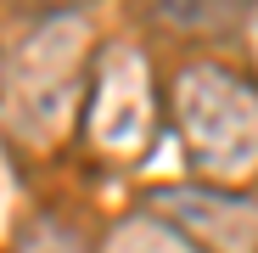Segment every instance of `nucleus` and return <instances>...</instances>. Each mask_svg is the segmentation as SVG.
Here are the masks:
<instances>
[{
	"label": "nucleus",
	"instance_id": "4",
	"mask_svg": "<svg viewBox=\"0 0 258 253\" xmlns=\"http://www.w3.org/2000/svg\"><path fill=\"white\" fill-rule=\"evenodd\" d=\"M135 51H107L90 68V135L107 152H135L146 141V79Z\"/></svg>",
	"mask_w": 258,
	"mask_h": 253
},
{
	"label": "nucleus",
	"instance_id": "7",
	"mask_svg": "<svg viewBox=\"0 0 258 253\" xmlns=\"http://www.w3.org/2000/svg\"><path fill=\"white\" fill-rule=\"evenodd\" d=\"M79 242H68L62 231H39V242H34V253H73Z\"/></svg>",
	"mask_w": 258,
	"mask_h": 253
},
{
	"label": "nucleus",
	"instance_id": "6",
	"mask_svg": "<svg viewBox=\"0 0 258 253\" xmlns=\"http://www.w3.org/2000/svg\"><path fill=\"white\" fill-rule=\"evenodd\" d=\"M107 253H202V247L185 242L163 214H135V220H123V225L112 231Z\"/></svg>",
	"mask_w": 258,
	"mask_h": 253
},
{
	"label": "nucleus",
	"instance_id": "1",
	"mask_svg": "<svg viewBox=\"0 0 258 253\" xmlns=\"http://www.w3.org/2000/svg\"><path fill=\"white\" fill-rule=\"evenodd\" d=\"M90 62H84V23L73 12L45 17L23 45L6 57L0 73V113L6 130L28 146H45L68 130L73 107L84 102Z\"/></svg>",
	"mask_w": 258,
	"mask_h": 253
},
{
	"label": "nucleus",
	"instance_id": "8",
	"mask_svg": "<svg viewBox=\"0 0 258 253\" xmlns=\"http://www.w3.org/2000/svg\"><path fill=\"white\" fill-rule=\"evenodd\" d=\"M34 12H45V17H62V12H79V6H90V0H28Z\"/></svg>",
	"mask_w": 258,
	"mask_h": 253
},
{
	"label": "nucleus",
	"instance_id": "2",
	"mask_svg": "<svg viewBox=\"0 0 258 253\" xmlns=\"http://www.w3.org/2000/svg\"><path fill=\"white\" fill-rule=\"evenodd\" d=\"M174 124L208 186H241L258 169V90L241 73L185 68L174 84Z\"/></svg>",
	"mask_w": 258,
	"mask_h": 253
},
{
	"label": "nucleus",
	"instance_id": "9",
	"mask_svg": "<svg viewBox=\"0 0 258 253\" xmlns=\"http://www.w3.org/2000/svg\"><path fill=\"white\" fill-rule=\"evenodd\" d=\"M247 28H252V57H258V0L247 6Z\"/></svg>",
	"mask_w": 258,
	"mask_h": 253
},
{
	"label": "nucleus",
	"instance_id": "5",
	"mask_svg": "<svg viewBox=\"0 0 258 253\" xmlns=\"http://www.w3.org/2000/svg\"><path fill=\"white\" fill-rule=\"evenodd\" d=\"M247 6H252V0H152V12H157L163 28H174V34H197V39L236 28V23L247 17Z\"/></svg>",
	"mask_w": 258,
	"mask_h": 253
},
{
	"label": "nucleus",
	"instance_id": "3",
	"mask_svg": "<svg viewBox=\"0 0 258 253\" xmlns=\"http://www.w3.org/2000/svg\"><path fill=\"white\" fill-rule=\"evenodd\" d=\"M152 208L202 253H258V203L225 186H174L157 191Z\"/></svg>",
	"mask_w": 258,
	"mask_h": 253
}]
</instances>
